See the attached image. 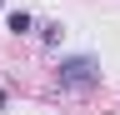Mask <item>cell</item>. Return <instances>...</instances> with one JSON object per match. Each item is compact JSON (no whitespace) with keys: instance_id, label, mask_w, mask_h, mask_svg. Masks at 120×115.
Here are the masks:
<instances>
[{"instance_id":"cell-1","label":"cell","mask_w":120,"mask_h":115,"mask_svg":"<svg viewBox=\"0 0 120 115\" xmlns=\"http://www.w3.org/2000/svg\"><path fill=\"white\" fill-rule=\"evenodd\" d=\"M55 80H60V90H95L100 85V60L95 55H65L55 65Z\"/></svg>"},{"instance_id":"cell-2","label":"cell","mask_w":120,"mask_h":115,"mask_svg":"<svg viewBox=\"0 0 120 115\" xmlns=\"http://www.w3.org/2000/svg\"><path fill=\"white\" fill-rule=\"evenodd\" d=\"M30 25H35V20H30L25 10H10V15H5V30L10 35H30Z\"/></svg>"},{"instance_id":"cell-3","label":"cell","mask_w":120,"mask_h":115,"mask_svg":"<svg viewBox=\"0 0 120 115\" xmlns=\"http://www.w3.org/2000/svg\"><path fill=\"white\" fill-rule=\"evenodd\" d=\"M40 40H45V45H60V40H65V25H60V20L40 25Z\"/></svg>"},{"instance_id":"cell-4","label":"cell","mask_w":120,"mask_h":115,"mask_svg":"<svg viewBox=\"0 0 120 115\" xmlns=\"http://www.w3.org/2000/svg\"><path fill=\"white\" fill-rule=\"evenodd\" d=\"M0 110H5V90H0Z\"/></svg>"}]
</instances>
